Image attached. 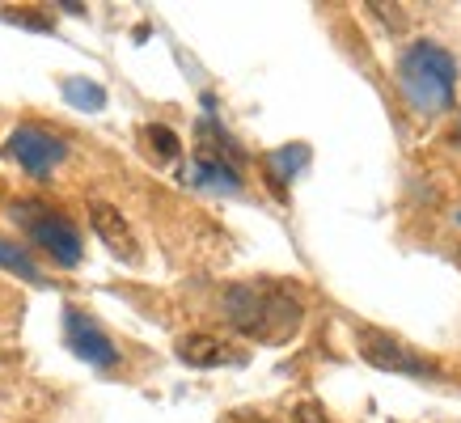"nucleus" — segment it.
<instances>
[{"label": "nucleus", "instance_id": "1", "mask_svg": "<svg viewBox=\"0 0 461 423\" xmlns=\"http://www.w3.org/2000/svg\"><path fill=\"white\" fill-rule=\"evenodd\" d=\"M224 318L238 326L246 338L254 343H288L301 330V301H296L284 284L271 280H250V284H233L221 296Z\"/></svg>", "mask_w": 461, "mask_h": 423}, {"label": "nucleus", "instance_id": "2", "mask_svg": "<svg viewBox=\"0 0 461 423\" xmlns=\"http://www.w3.org/2000/svg\"><path fill=\"white\" fill-rule=\"evenodd\" d=\"M398 89L415 114H440L453 106L457 89V59L436 42H415L398 59Z\"/></svg>", "mask_w": 461, "mask_h": 423}, {"label": "nucleus", "instance_id": "3", "mask_svg": "<svg viewBox=\"0 0 461 423\" xmlns=\"http://www.w3.org/2000/svg\"><path fill=\"white\" fill-rule=\"evenodd\" d=\"M356 343H360V356L368 364L385 368V373H402V377H436V368L423 360L420 352H411L402 338L385 335V330H373V326H360L356 330Z\"/></svg>", "mask_w": 461, "mask_h": 423}, {"label": "nucleus", "instance_id": "4", "mask_svg": "<svg viewBox=\"0 0 461 423\" xmlns=\"http://www.w3.org/2000/svg\"><path fill=\"white\" fill-rule=\"evenodd\" d=\"M68 153V144L51 136V131H42V127H17L14 136H9V157H14L17 166H26L30 174H51V169L64 161Z\"/></svg>", "mask_w": 461, "mask_h": 423}, {"label": "nucleus", "instance_id": "5", "mask_svg": "<svg viewBox=\"0 0 461 423\" xmlns=\"http://www.w3.org/2000/svg\"><path fill=\"white\" fill-rule=\"evenodd\" d=\"M22 220H26L34 241H39L56 263H64V267H77V263H81V238H77V229H72L64 216L39 208V216H22Z\"/></svg>", "mask_w": 461, "mask_h": 423}, {"label": "nucleus", "instance_id": "6", "mask_svg": "<svg viewBox=\"0 0 461 423\" xmlns=\"http://www.w3.org/2000/svg\"><path fill=\"white\" fill-rule=\"evenodd\" d=\"M64 335H68V347L81 360H89V364H98V368H111L114 360H119V352H114V343L106 338V330H102L89 313L81 310H68L64 313Z\"/></svg>", "mask_w": 461, "mask_h": 423}, {"label": "nucleus", "instance_id": "7", "mask_svg": "<svg viewBox=\"0 0 461 423\" xmlns=\"http://www.w3.org/2000/svg\"><path fill=\"white\" fill-rule=\"evenodd\" d=\"M182 178H186L191 186H212V191H238L241 186L238 169H233V161H229V148H216L208 136H203V144H199L191 169H182Z\"/></svg>", "mask_w": 461, "mask_h": 423}, {"label": "nucleus", "instance_id": "8", "mask_svg": "<svg viewBox=\"0 0 461 423\" xmlns=\"http://www.w3.org/2000/svg\"><path fill=\"white\" fill-rule=\"evenodd\" d=\"M89 220H94V233L106 241V250L123 263H136V233L123 220V212L106 203V199H89Z\"/></svg>", "mask_w": 461, "mask_h": 423}, {"label": "nucleus", "instance_id": "9", "mask_svg": "<svg viewBox=\"0 0 461 423\" xmlns=\"http://www.w3.org/2000/svg\"><path fill=\"white\" fill-rule=\"evenodd\" d=\"M178 360L191 368H221V364H241L246 352H238L233 343H224L216 335H186L178 338Z\"/></svg>", "mask_w": 461, "mask_h": 423}, {"label": "nucleus", "instance_id": "10", "mask_svg": "<svg viewBox=\"0 0 461 423\" xmlns=\"http://www.w3.org/2000/svg\"><path fill=\"white\" fill-rule=\"evenodd\" d=\"M64 98H68L72 106H81V111H102V106H106V89L94 81L72 76V81H64Z\"/></svg>", "mask_w": 461, "mask_h": 423}, {"label": "nucleus", "instance_id": "11", "mask_svg": "<svg viewBox=\"0 0 461 423\" xmlns=\"http://www.w3.org/2000/svg\"><path fill=\"white\" fill-rule=\"evenodd\" d=\"M0 267L14 271V275H22V280H30V284H42V271L30 263V254L17 250L14 241H5V238H0Z\"/></svg>", "mask_w": 461, "mask_h": 423}, {"label": "nucleus", "instance_id": "12", "mask_svg": "<svg viewBox=\"0 0 461 423\" xmlns=\"http://www.w3.org/2000/svg\"><path fill=\"white\" fill-rule=\"evenodd\" d=\"M309 161V148L305 144H288V148H280V153L271 157V169H276V183H284V178H293L296 169Z\"/></svg>", "mask_w": 461, "mask_h": 423}, {"label": "nucleus", "instance_id": "13", "mask_svg": "<svg viewBox=\"0 0 461 423\" xmlns=\"http://www.w3.org/2000/svg\"><path fill=\"white\" fill-rule=\"evenodd\" d=\"M144 140L153 144V153L157 157H178V136H174V131H169V127H161V123H149L144 127Z\"/></svg>", "mask_w": 461, "mask_h": 423}, {"label": "nucleus", "instance_id": "14", "mask_svg": "<svg viewBox=\"0 0 461 423\" xmlns=\"http://www.w3.org/2000/svg\"><path fill=\"white\" fill-rule=\"evenodd\" d=\"M5 22H22V26H39V30H51V22L47 17H34V9H5Z\"/></svg>", "mask_w": 461, "mask_h": 423}, {"label": "nucleus", "instance_id": "15", "mask_svg": "<svg viewBox=\"0 0 461 423\" xmlns=\"http://www.w3.org/2000/svg\"><path fill=\"white\" fill-rule=\"evenodd\" d=\"M296 423H330V419L321 415L318 402H301V407H296Z\"/></svg>", "mask_w": 461, "mask_h": 423}, {"label": "nucleus", "instance_id": "16", "mask_svg": "<svg viewBox=\"0 0 461 423\" xmlns=\"http://www.w3.org/2000/svg\"><path fill=\"white\" fill-rule=\"evenodd\" d=\"M457 220H461V216H457Z\"/></svg>", "mask_w": 461, "mask_h": 423}]
</instances>
